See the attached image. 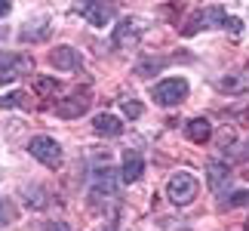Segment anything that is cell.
Listing matches in <instances>:
<instances>
[{"mask_svg":"<svg viewBox=\"0 0 249 231\" xmlns=\"http://www.w3.org/2000/svg\"><path fill=\"white\" fill-rule=\"evenodd\" d=\"M53 31V25L50 22H34V25H28L22 28V40H43L46 34Z\"/></svg>","mask_w":249,"mask_h":231,"instance_id":"cell-16","label":"cell"},{"mask_svg":"<svg viewBox=\"0 0 249 231\" xmlns=\"http://www.w3.org/2000/svg\"><path fill=\"white\" fill-rule=\"evenodd\" d=\"M86 111H89V96L86 93H74V96H68V99H62L55 105V114L65 117V120H74V117H80Z\"/></svg>","mask_w":249,"mask_h":231,"instance_id":"cell-9","label":"cell"},{"mask_svg":"<svg viewBox=\"0 0 249 231\" xmlns=\"http://www.w3.org/2000/svg\"><path fill=\"white\" fill-rule=\"evenodd\" d=\"M163 65H166V59H145V62H139L136 74H157Z\"/></svg>","mask_w":249,"mask_h":231,"instance_id":"cell-18","label":"cell"},{"mask_svg":"<svg viewBox=\"0 0 249 231\" xmlns=\"http://www.w3.org/2000/svg\"><path fill=\"white\" fill-rule=\"evenodd\" d=\"M55 90H59V80H55V77H40V80L34 83V93H40V96H53Z\"/></svg>","mask_w":249,"mask_h":231,"instance_id":"cell-17","label":"cell"},{"mask_svg":"<svg viewBox=\"0 0 249 231\" xmlns=\"http://www.w3.org/2000/svg\"><path fill=\"white\" fill-rule=\"evenodd\" d=\"M50 231H71V225H68V222H53Z\"/></svg>","mask_w":249,"mask_h":231,"instance_id":"cell-24","label":"cell"},{"mask_svg":"<svg viewBox=\"0 0 249 231\" xmlns=\"http://www.w3.org/2000/svg\"><path fill=\"white\" fill-rule=\"evenodd\" d=\"M77 9H80V16L89 19L92 25H108L111 16H114V6L111 3H102V0H80Z\"/></svg>","mask_w":249,"mask_h":231,"instance_id":"cell-7","label":"cell"},{"mask_svg":"<svg viewBox=\"0 0 249 231\" xmlns=\"http://www.w3.org/2000/svg\"><path fill=\"white\" fill-rule=\"evenodd\" d=\"M206 182H209V188L215 191V194H222V191L228 188V182H231V170L225 167V163H206Z\"/></svg>","mask_w":249,"mask_h":231,"instance_id":"cell-12","label":"cell"},{"mask_svg":"<svg viewBox=\"0 0 249 231\" xmlns=\"http://www.w3.org/2000/svg\"><path fill=\"white\" fill-rule=\"evenodd\" d=\"M234 160H240V163H246V160H249V139H246L243 145L234 151Z\"/></svg>","mask_w":249,"mask_h":231,"instance_id":"cell-22","label":"cell"},{"mask_svg":"<svg viewBox=\"0 0 249 231\" xmlns=\"http://www.w3.org/2000/svg\"><path fill=\"white\" fill-rule=\"evenodd\" d=\"M142 31H145V25H142V19H123V22L114 28V46H136L139 43V37H142Z\"/></svg>","mask_w":249,"mask_h":231,"instance_id":"cell-6","label":"cell"},{"mask_svg":"<svg viewBox=\"0 0 249 231\" xmlns=\"http://www.w3.org/2000/svg\"><path fill=\"white\" fill-rule=\"evenodd\" d=\"M34 68V62L28 59V56H6L3 62H0V83H9L16 80V77H22Z\"/></svg>","mask_w":249,"mask_h":231,"instance_id":"cell-8","label":"cell"},{"mask_svg":"<svg viewBox=\"0 0 249 231\" xmlns=\"http://www.w3.org/2000/svg\"><path fill=\"white\" fill-rule=\"evenodd\" d=\"M151 99L157 105H163V108L185 102L188 99V80L185 77H166V80H160L154 90H151Z\"/></svg>","mask_w":249,"mask_h":231,"instance_id":"cell-1","label":"cell"},{"mask_svg":"<svg viewBox=\"0 0 249 231\" xmlns=\"http://www.w3.org/2000/svg\"><path fill=\"white\" fill-rule=\"evenodd\" d=\"M123 114H126L129 120L142 117V102H136V99H123Z\"/></svg>","mask_w":249,"mask_h":231,"instance_id":"cell-19","label":"cell"},{"mask_svg":"<svg viewBox=\"0 0 249 231\" xmlns=\"http://www.w3.org/2000/svg\"><path fill=\"white\" fill-rule=\"evenodd\" d=\"M50 62H53V68H59V71H77L80 68V56H77L74 46H55L50 53Z\"/></svg>","mask_w":249,"mask_h":231,"instance_id":"cell-10","label":"cell"},{"mask_svg":"<svg viewBox=\"0 0 249 231\" xmlns=\"http://www.w3.org/2000/svg\"><path fill=\"white\" fill-rule=\"evenodd\" d=\"M92 130L99 133V136L114 139V136H120V133H123V123L114 117V114H99V117L92 120Z\"/></svg>","mask_w":249,"mask_h":231,"instance_id":"cell-15","label":"cell"},{"mask_svg":"<svg viewBox=\"0 0 249 231\" xmlns=\"http://www.w3.org/2000/svg\"><path fill=\"white\" fill-rule=\"evenodd\" d=\"M222 93H231V96H237V93H249V71H234V74H225L222 80L215 83Z\"/></svg>","mask_w":249,"mask_h":231,"instance_id":"cell-13","label":"cell"},{"mask_svg":"<svg viewBox=\"0 0 249 231\" xmlns=\"http://www.w3.org/2000/svg\"><path fill=\"white\" fill-rule=\"evenodd\" d=\"M225 22H228V16H225L222 6H206V9H200V13H194L188 19L185 28H181V34L194 37L197 31H203V28H215V25H225Z\"/></svg>","mask_w":249,"mask_h":231,"instance_id":"cell-3","label":"cell"},{"mask_svg":"<svg viewBox=\"0 0 249 231\" xmlns=\"http://www.w3.org/2000/svg\"><path fill=\"white\" fill-rule=\"evenodd\" d=\"M120 173H114V170H102L99 176H95V185L89 191V197H92V204H99V200H111V197H117V188H120Z\"/></svg>","mask_w":249,"mask_h":231,"instance_id":"cell-5","label":"cell"},{"mask_svg":"<svg viewBox=\"0 0 249 231\" xmlns=\"http://www.w3.org/2000/svg\"><path fill=\"white\" fill-rule=\"evenodd\" d=\"M246 231H249V222H246Z\"/></svg>","mask_w":249,"mask_h":231,"instance_id":"cell-27","label":"cell"},{"mask_svg":"<svg viewBox=\"0 0 249 231\" xmlns=\"http://www.w3.org/2000/svg\"><path fill=\"white\" fill-rule=\"evenodd\" d=\"M142 173H145V157H142L139 151H126L123 154V167H120V179L126 182H139Z\"/></svg>","mask_w":249,"mask_h":231,"instance_id":"cell-11","label":"cell"},{"mask_svg":"<svg viewBox=\"0 0 249 231\" xmlns=\"http://www.w3.org/2000/svg\"><path fill=\"white\" fill-rule=\"evenodd\" d=\"M246 204H249V191H237L231 197V207H246Z\"/></svg>","mask_w":249,"mask_h":231,"instance_id":"cell-23","label":"cell"},{"mask_svg":"<svg viewBox=\"0 0 249 231\" xmlns=\"http://www.w3.org/2000/svg\"><path fill=\"white\" fill-rule=\"evenodd\" d=\"M16 219V210H13V204H9V200H0V228L3 225H9Z\"/></svg>","mask_w":249,"mask_h":231,"instance_id":"cell-20","label":"cell"},{"mask_svg":"<svg viewBox=\"0 0 249 231\" xmlns=\"http://www.w3.org/2000/svg\"><path fill=\"white\" fill-rule=\"evenodd\" d=\"M185 133H188V139H191V142L203 145V142L213 139V123H209L206 117H194V120H188V123H185Z\"/></svg>","mask_w":249,"mask_h":231,"instance_id":"cell-14","label":"cell"},{"mask_svg":"<svg viewBox=\"0 0 249 231\" xmlns=\"http://www.w3.org/2000/svg\"><path fill=\"white\" fill-rule=\"evenodd\" d=\"M28 151H31V157H37L43 167H59L62 163V148L53 136H34L28 142Z\"/></svg>","mask_w":249,"mask_h":231,"instance_id":"cell-4","label":"cell"},{"mask_svg":"<svg viewBox=\"0 0 249 231\" xmlns=\"http://www.w3.org/2000/svg\"><path fill=\"white\" fill-rule=\"evenodd\" d=\"M22 99H25V93H9V96H3V99H0V108H18V105H22Z\"/></svg>","mask_w":249,"mask_h":231,"instance_id":"cell-21","label":"cell"},{"mask_svg":"<svg viewBox=\"0 0 249 231\" xmlns=\"http://www.w3.org/2000/svg\"><path fill=\"white\" fill-rule=\"evenodd\" d=\"M166 194L176 207H185L197 197V179L191 173H176L169 182H166Z\"/></svg>","mask_w":249,"mask_h":231,"instance_id":"cell-2","label":"cell"},{"mask_svg":"<svg viewBox=\"0 0 249 231\" xmlns=\"http://www.w3.org/2000/svg\"><path fill=\"white\" fill-rule=\"evenodd\" d=\"M9 13V0H0V19H3Z\"/></svg>","mask_w":249,"mask_h":231,"instance_id":"cell-25","label":"cell"},{"mask_svg":"<svg viewBox=\"0 0 249 231\" xmlns=\"http://www.w3.org/2000/svg\"><path fill=\"white\" fill-rule=\"evenodd\" d=\"M105 231H117V228H105Z\"/></svg>","mask_w":249,"mask_h":231,"instance_id":"cell-26","label":"cell"}]
</instances>
